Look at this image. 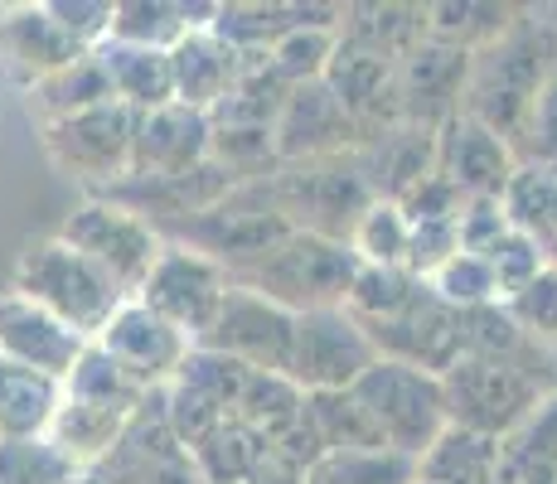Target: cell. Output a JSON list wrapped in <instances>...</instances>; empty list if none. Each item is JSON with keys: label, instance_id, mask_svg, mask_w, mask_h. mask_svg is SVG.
Listing matches in <instances>:
<instances>
[{"label": "cell", "instance_id": "2e32d148", "mask_svg": "<svg viewBox=\"0 0 557 484\" xmlns=\"http://www.w3.org/2000/svg\"><path fill=\"white\" fill-rule=\"evenodd\" d=\"M92 339H83L78 330H69L59 315L39 310L35 300L5 290L0 296V353L35 373H49V378L69 383V373L78 369V359L88 353Z\"/></svg>", "mask_w": 557, "mask_h": 484}, {"label": "cell", "instance_id": "b9f144b4", "mask_svg": "<svg viewBox=\"0 0 557 484\" xmlns=\"http://www.w3.org/2000/svg\"><path fill=\"white\" fill-rule=\"evenodd\" d=\"M248 484H310V470H301L292 456H282V450L272 446V450L262 456V466L252 470Z\"/></svg>", "mask_w": 557, "mask_h": 484}, {"label": "cell", "instance_id": "d6986e66", "mask_svg": "<svg viewBox=\"0 0 557 484\" xmlns=\"http://www.w3.org/2000/svg\"><path fill=\"white\" fill-rule=\"evenodd\" d=\"M88 49H78L69 39V29L53 20L49 5H15L0 10V59L25 88H35L39 78L78 63Z\"/></svg>", "mask_w": 557, "mask_h": 484}, {"label": "cell", "instance_id": "8fae6325", "mask_svg": "<svg viewBox=\"0 0 557 484\" xmlns=\"http://www.w3.org/2000/svg\"><path fill=\"white\" fill-rule=\"evenodd\" d=\"M98 484H203L189 446L175 436L165 412V387H156L141 407H136L126 436L116 450L92 470Z\"/></svg>", "mask_w": 557, "mask_h": 484}, {"label": "cell", "instance_id": "52a82bcc", "mask_svg": "<svg viewBox=\"0 0 557 484\" xmlns=\"http://www.w3.org/2000/svg\"><path fill=\"white\" fill-rule=\"evenodd\" d=\"M59 238L69 247H78L92 266H102L126 296H136L146 286V276L156 272L160 252H165V233L156 223H146L141 213L122 209V203L102 199V194H88L63 219Z\"/></svg>", "mask_w": 557, "mask_h": 484}, {"label": "cell", "instance_id": "d4e9b609", "mask_svg": "<svg viewBox=\"0 0 557 484\" xmlns=\"http://www.w3.org/2000/svg\"><path fill=\"white\" fill-rule=\"evenodd\" d=\"M417 480L426 484H505V440L446 426L442 440L417 460Z\"/></svg>", "mask_w": 557, "mask_h": 484}, {"label": "cell", "instance_id": "4316f807", "mask_svg": "<svg viewBox=\"0 0 557 484\" xmlns=\"http://www.w3.org/2000/svg\"><path fill=\"white\" fill-rule=\"evenodd\" d=\"M306 407H310V393H301L286 373H252L248 387H243V397H238V422H248L262 440H286L301 426V417H306Z\"/></svg>", "mask_w": 557, "mask_h": 484}, {"label": "cell", "instance_id": "d6a6232c", "mask_svg": "<svg viewBox=\"0 0 557 484\" xmlns=\"http://www.w3.org/2000/svg\"><path fill=\"white\" fill-rule=\"evenodd\" d=\"M339 49V29H315V25H296L292 35L276 39V49L267 53L272 69L282 73L292 88H306V83H325L330 63H335Z\"/></svg>", "mask_w": 557, "mask_h": 484}, {"label": "cell", "instance_id": "30bf717a", "mask_svg": "<svg viewBox=\"0 0 557 484\" xmlns=\"http://www.w3.org/2000/svg\"><path fill=\"white\" fill-rule=\"evenodd\" d=\"M228 290H233L228 266H219L213 257H203L185 243H165L156 272L146 276V286L136 290V300L151 306L160 320H170V325L185 330V335L199 344L209 335L213 320H219Z\"/></svg>", "mask_w": 557, "mask_h": 484}, {"label": "cell", "instance_id": "ee69618b", "mask_svg": "<svg viewBox=\"0 0 557 484\" xmlns=\"http://www.w3.org/2000/svg\"><path fill=\"white\" fill-rule=\"evenodd\" d=\"M417 484H426V480H417Z\"/></svg>", "mask_w": 557, "mask_h": 484}, {"label": "cell", "instance_id": "484cf974", "mask_svg": "<svg viewBox=\"0 0 557 484\" xmlns=\"http://www.w3.org/2000/svg\"><path fill=\"white\" fill-rule=\"evenodd\" d=\"M25 102H29V112L39 116V126H49V122H63V116L92 112V107H102V102H116V92H112V78H107L98 53H83L78 63L39 78L35 88H25Z\"/></svg>", "mask_w": 557, "mask_h": 484}, {"label": "cell", "instance_id": "7a4b0ae2", "mask_svg": "<svg viewBox=\"0 0 557 484\" xmlns=\"http://www.w3.org/2000/svg\"><path fill=\"white\" fill-rule=\"evenodd\" d=\"M363 262L349 243L320 238V233H292L276 243L257 266L238 272L233 282L267 296L272 306L292 310V315H310V310H339L355 296Z\"/></svg>", "mask_w": 557, "mask_h": 484}, {"label": "cell", "instance_id": "83f0119b", "mask_svg": "<svg viewBox=\"0 0 557 484\" xmlns=\"http://www.w3.org/2000/svg\"><path fill=\"white\" fill-rule=\"evenodd\" d=\"M505 209H509L513 228L529 233L557 272V175H548L539 165H519V175L505 189Z\"/></svg>", "mask_w": 557, "mask_h": 484}, {"label": "cell", "instance_id": "d590c367", "mask_svg": "<svg viewBox=\"0 0 557 484\" xmlns=\"http://www.w3.org/2000/svg\"><path fill=\"white\" fill-rule=\"evenodd\" d=\"M83 475L39 440H0V484H78Z\"/></svg>", "mask_w": 557, "mask_h": 484}, {"label": "cell", "instance_id": "f546056e", "mask_svg": "<svg viewBox=\"0 0 557 484\" xmlns=\"http://www.w3.org/2000/svg\"><path fill=\"white\" fill-rule=\"evenodd\" d=\"M310 422H315L330 456H335V450H388L379 422H373L369 407L355 397V387H349V393H315L310 397Z\"/></svg>", "mask_w": 557, "mask_h": 484}, {"label": "cell", "instance_id": "9a60e30c", "mask_svg": "<svg viewBox=\"0 0 557 484\" xmlns=\"http://www.w3.org/2000/svg\"><path fill=\"white\" fill-rule=\"evenodd\" d=\"M475 53L451 49L442 39H426L412 59H403L398 69V92H403V122L422 126V132H442L451 116L466 112V88Z\"/></svg>", "mask_w": 557, "mask_h": 484}, {"label": "cell", "instance_id": "7c38bea8", "mask_svg": "<svg viewBox=\"0 0 557 484\" xmlns=\"http://www.w3.org/2000/svg\"><path fill=\"white\" fill-rule=\"evenodd\" d=\"M296 344V315L282 306H272L267 296L233 282L228 300H223L219 320L209 325V335L199 339V349L228 353V359L248 363L252 373H286Z\"/></svg>", "mask_w": 557, "mask_h": 484}, {"label": "cell", "instance_id": "4fadbf2b", "mask_svg": "<svg viewBox=\"0 0 557 484\" xmlns=\"http://www.w3.org/2000/svg\"><path fill=\"white\" fill-rule=\"evenodd\" d=\"M92 344H102L107 353H112L116 363H122L126 373H132L136 383L146 387V393H156V387H170L180 378V369L189 363V353L199 349L195 339L185 335V330H175L170 320H160L151 306H141V300H126L122 310L112 315V325L102 330Z\"/></svg>", "mask_w": 557, "mask_h": 484}, {"label": "cell", "instance_id": "f1b7e54d", "mask_svg": "<svg viewBox=\"0 0 557 484\" xmlns=\"http://www.w3.org/2000/svg\"><path fill=\"white\" fill-rule=\"evenodd\" d=\"M267 450H272V440H262L248 422L228 417V422H223L219 432L203 436L189 456H195L203 484H248Z\"/></svg>", "mask_w": 557, "mask_h": 484}, {"label": "cell", "instance_id": "ba28073f", "mask_svg": "<svg viewBox=\"0 0 557 484\" xmlns=\"http://www.w3.org/2000/svg\"><path fill=\"white\" fill-rule=\"evenodd\" d=\"M136 126H141V112H132L126 102H102L92 112L39 126V136H45V156L63 175L102 194L107 185H122L132 175Z\"/></svg>", "mask_w": 557, "mask_h": 484}, {"label": "cell", "instance_id": "5b68a950", "mask_svg": "<svg viewBox=\"0 0 557 484\" xmlns=\"http://www.w3.org/2000/svg\"><path fill=\"white\" fill-rule=\"evenodd\" d=\"M355 397L379 422L388 450H398L407 460H422L442 440L446 426H451L442 373L417 369V363H403V359H379L355 383Z\"/></svg>", "mask_w": 557, "mask_h": 484}, {"label": "cell", "instance_id": "44dd1931", "mask_svg": "<svg viewBox=\"0 0 557 484\" xmlns=\"http://www.w3.org/2000/svg\"><path fill=\"white\" fill-rule=\"evenodd\" d=\"M170 63H175V102L213 116L223 97L238 88L248 59L223 45L213 29H195L189 39H180V45L170 49Z\"/></svg>", "mask_w": 557, "mask_h": 484}, {"label": "cell", "instance_id": "e575fe53", "mask_svg": "<svg viewBox=\"0 0 557 484\" xmlns=\"http://www.w3.org/2000/svg\"><path fill=\"white\" fill-rule=\"evenodd\" d=\"M432 290L451 310H460V315H466V310H485V306H505L495 272H490V262L475 252H456L451 262L432 276Z\"/></svg>", "mask_w": 557, "mask_h": 484}, {"label": "cell", "instance_id": "1f68e13d", "mask_svg": "<svg viewBox=\"0 0 557 484\" xmlns=\"http://www.w3.org/2000/svg\"><path fill=\"white\" fill-rule=\"evenodd\" d=\"M310 484H417V460L398 450H335L310 470Z\"/></svg>", "mask_w": 557, "mask_h": 484}, {"label": "cell", "instance_id": "277c9868", "mask_svg": "<svg viewBox=\"0 0 557 484\" xmlns=\"http://www.w3.org/2000/svg\"><path fill=\"white\" fill-rule=\"evenodd\" d=\"M539 369H553V363L460 359L451 373H442L451 426H466V432L495 436V440L513 436L557 393V383L539 378Z\"/></svg>", "mask_w": 557, "mask_h": 484}, {"label": "cell", "instance_id": "cb8c5ba5", "mask_svg": "<svg viewBox=\"0 0 557 484\" xmlns=\"http://www.w3.org/2000/svg\"><path fill=\"white\" fill-rule=\"evenodd\" d=\"M107 78H112L116 102H126L132 112H156V107L175 102V63L165 49H141V45H116L107 39L98 49Z\"/></svg>", "mask_w": 557, "mask_h": 484}, {"label": "cell", "instance_id": "74e56055", "mask_svg": "<svg viewBox=\"0 0 557 484\" xmlns=\"http://www.w3.org/2000/svg\"><path fill=\"white\" fill-rule=\"evenodd\" d=\"M505 310L533 344H543L548 353H557V272L553 266L533 286H523L513 300H505Z\"/></svg>", "mask_w": 557, "mask_h": 484}, {"label": "cell", "instance_id": "8992f818", "mask_svg": "<svg viewBox=\"0 0 557 484\" xmlns=\"http://www.w3.org/2000/svg\"><path fill=\"white\" fill-rule=\"evenodd\" d=\"M292 223H286V213L276 209L272 189H267V179H252V185H238L223 203H213L209 213H199V219L189 223H175V228H165V243H185L195 247V252L213 257L219 266H228L233 276L257 266L267 252H272L276 243L292 238Z\"/></svg>", "mask_w": 557, "mask_h": 484}, {"label": "cell", "instance_id": "ac0fdd59", "mask_svg": "<svg viewBox=\"0 0 557 484\" xmlns=\"http://www.w3.org/2000/svg\"><path fill=\"white\" fill-rule=\"evenodd\" d=\"M213 160V116L185 102L141 112L132 150V175H185Z\"/></svg>", "mask_w": 557, "mask_h": 484}, {"label": "cell", "instance_id": "6da1fadb", "mask_svg": "<svg viewBox=\"0 0 557 484\" xmlns=\"http://www.w3.org/2000/svg\"><path fill=\"white\" fill-rule=\"evenodd\" d=\"M10 290L25 300H35L39 310L59 315L69 330H78L83 339H98L112 315L126 306V290L92 266L78 247H69L53 233L45 243H29L15 262V276H10Z\"/></svg>", "mask_w": 557, "mask_h": 484}, {"label": "cell", "instance_id": "ffe728a7", "mask_svg": "<svg viewBox=\"0 0 557 484\" xmlns=\"http://www.w3.org/2000/svg\"><path fill=\"white\" fill-rule=\"evenodd\" d=\"M132 417H136V407H126V402H92V397L63 393L45 440L78 470V475H92V470L116 450V440L126 436Z\"/></svg>", "mask_w": 557, "mask_h": 484}, {"label": "cell", "instance_id": "60d3db41", "mask_svg": "<svg viewBox=\"0 0 557 484\" xmlns=\"http://www.w3.org/2000/svg\"><path fill=\"white\" fill-rule=\"evenodd\" d=\"M456 228H460V252L485 257L505 233H513V219H509L505 199H470L466 209H460Z\"/></svg>", "mask_w": 557, "mask_h": 484}, {"label": "cell", "instance_id": "8d00e7d4", "mask_svg": "<svg viewBox=\"0 0 557 484\" xmlns=\"http://www.w3.org/2000/svg\"><path fill=\"white\" fill-rule=\"evenodd\" d=\"M485 262H490V272H495L499 296H505V300H513L523 286H533L543 272H548V257L539 252V243H533L523 228L505 233V238L485 252Z\"/></svg>", "mask_w": 557, "mask_h": 484}, {"label": "cell", "instance_id": "603a6c76", "mask_svg": "<svg viewBox=\"0 0 557 484\" xmlns=\"http://www.w3.org/2000/svg\"><path fill=\"white\" fill-rule=\"evenodd\" d=\"M63 402V383L0 353V440H39Z\"/></svg>", "mask_w": 557, "mask_h": 484}, {"label": "cell", "instance_id": "7bdbcfd3", "mask_svg": "<svg viewBox=\"0 0 557 484\" xmlns=\"http://www.w3.org/2000/svg\"><path fill=\"white\" fill-rule=\"evenodd\" d=\"M78 484H98V480H92V475H83V480H78Z\"/></svg>", "mask_w": 557, "mask_h": 484}, {"label": "cell", "instance_id": "5bb4252c", "mask_svg": "<svg viewBox=\"0 0 557 484\" xmlns=\"http://www.w3.org/2000/svg\"><path fill=\"white\" fill-rule=\"evenodd\" d=\"M436 175L451 179L466 199H505L509 179L519 175V150L485 122L460 112L436 132Z\"/></svg>", "mask_w": 557, "mask_h": 484}, {"label": "cell", "instance_id": "f35d334b", "mask_svg": "<svg viewBox=\"0 0 557 484\" xmlns=\"http://www.w3.org/2000/svg\"><path fill=\"white\" fill-rule=\"evenodd\" d=\"M519 165H539L557 175V69L539 88V97H533L529 126H523V141H519Z\"/></svg>", "mask_w": 557, "mask_h": 484}, {"label": "cell", "instance_id": "e0dca14e", "mask_svg": "<svg viewBox=\"0 0 557 484\" xmlns=\"http://www.w3.org/2000/svg\"><path fill=\"white\" fill-rule=\"evenodd\" d=\"M363 132L349 116V107L330 92V83H306L292 92L282 122H276V150H282V165L292 160H320V156H345L359 150Z\"/></svg>", "mask_w": 557, "mask_h": 484}, {"label": "cell", "instance_id": "3957f363", "mask_svg": "<svg viewBox=\"0 0 557 484\" xmlns=\"http://www.w3.org/2000/svg\"><path fill=\"white\" fill-rule=\"evenodd\" d=\"M276 209L286 213L296 233H320V238L349 243L359 228V219L369 213V203L379 199L359 165V150H345V156H320V160H292L282 165L272 179Z\"/></svg>", "mask_w": 557, "mask_h": 484}, {"label": "cell", "instance_id": "4dcf8cb0", "mask_svg": "<svg viewBox=\"0 0 557 484\" xmlns=\"http://www.w3.org/2000/svg\"><path fill=\"white\" fill-rule=\"evenodd\" d=\"M407 243H412V223L393 199H373L349 238L363 266H407Z\"/></svg>", "mask_w": 557, "mask_h": 484}, {"label": "cell", "instance_id": "7402d4cb", "mask_svg": "<svg viewBox=\"0 0 557 484\" xmlns=\"http://www.w3.org/2000/svg\"><path fill=\"white\" fill-rule=\"evenodd\" d=\"M359 165L369 175V185L379 199L403 203L417 185L436 175V132H422V126H393L379 141H369L359 150Z\"/></svg>", "mask_w": 557, "mask_h": 484}, {"label": "cell", "instance_id": "9c48e42d", "mask_svg": "<svg viewBox=\"0 0 557 484\" xmlns=\"http://www.w3.org/2000/svg\"><path fill=\"white\" fill-rule=\"evenodd\" d=\"M379 363L369 330L339 310H310L296 315V344H292V363H286V378L301 393H349L363 373Z\"/></svg>", "mask_w": 557, "mask_h": 484}, {"label": "cell", "instance_id": "ab89813d", "mask_svg": "<svg viewBox=\"0 0 557 484\" xmlns=\"http://www.w3.org/2000/svg\"><path fill=\"white\" fill-rule=\"evenodd\" d=\"M53 20L69 29V39L78 49L98 53L107 39H112V20H116V5L112 0H49Z\"/></svg>", "mask_w": 557, "mask_h": 484}, {"label": "cell", "instance_id": "836d02e7", "mask_svg": "<svg viewBox=\"0 0 557 484\" xmlns=\"http://www.w3.org/2000/svg\"><path fill=\"white\" fill-rule=\"evenodd\" d=\"M63 393L73 397H92V402H126V407H141L146 387L132 378V373L122 369V363L112 359V353L102 349V344H88V353L78 359V369L69 373V383H63Z\"/></svg>", "mask_w": 557, "mask_h": 484}]
</instances>
